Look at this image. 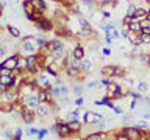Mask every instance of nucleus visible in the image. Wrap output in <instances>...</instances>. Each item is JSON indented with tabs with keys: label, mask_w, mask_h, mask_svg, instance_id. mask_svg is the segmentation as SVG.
<instances>
[{
	"label": "nucleus",
	"mask_w": 150,
	"mask_h": 140,
	"mask_svg": "<svg viewBox=\"0 0 150 140\" xmlns=\"http://www.w3.org/2000/svg\"><path fill=\"white\" fill-rule=\"evenodd\" d=\"M147 14H149L147 9L138 8V9H136V13H134V19H138V20H144V19L147 17Z\"/></svg>",
	"instance_id": "obj_18"
},
{
	"label": "nucleus",
	"mask_w": 150,
	"mask_h": 140,
	"mask_svg": "<svg viewBox=\"0 0 150 140\" xmlns=\"http://www.w3.org/2000/svg\"><path fill=\"white\" fill-rule=\"evenodd\" d=\"M110 53H111V50H110V48H103V55H105V56H108Z\"/></svg>",
	"instance_id": "obj_45"
},
{
	"label": "nucleus",
	"mask_w": 150,
	"mask_h": 140,
	"mask_svg": "<svg viewBox=\"0 0 150 140\" xmlns=\"http://www.w3.org/2000/svg\"><path fill=\"white\" fill-rule=\"evenodd\" d=\"M22 100H23V103H25V106L33 107V109H36V107L42 103V101H41L39 93H38V90H36V92H33V93H30V95H27V97H23Z\"/></svg>",
	"instance_id": "obj_3"
},
{
	"label": "nucleus",
	"mask_w": 150,
	"mask_h": 140,
	"mask_svg": "<svg viewBox=\"0 0 150 140\" xmlns=\"http://www.w3.org/2000/svg\"><path fill=\"white\" fill-rule=\"evenodd\" d=\"M72 92H74L75 97H81V93H83V86H81V84H75Z\"/></svg>",
	"instance_id": "obj_27"
},
{
	"label": "nucleus",
	"mask_w": 150,
	"mask_h": 140,
	"mask_svg": "<svg viewBox=\"0 0 150 140\" xmlns=\"http://www.w3.org/2000/svg\"><path fill=\"white\" fill-rule=\"evenodd\" d=\"M108 93L106 95L111 98V100H119V98L124 97V90H122V87L119 86V84H114L112 83L111 86H108Z\"/></svg>",
	"instance_id": "obj_5"
},
{
	"label": "nucleus",
	"mask_w": 150,
	"mask_h": 140,
	"mask_svg": "<svg viewBox=\"0 0 150 140\" xmlns=\"http://www.w3.org/2000/svg\"><path fill=\"white\" fill-rule=\"evenodd\" d=\"M147 90H149L147 83H145V81H139V83H138V92L144 93V92H147Z\"/></svg>",
	"instance_id": "obj_26"
},
{
	"label": "nucleus",
	"mask_w": 150,
	"mask_h": 140,
	"mask_svg": "<svg viewBox=\"0 0 150 140\" xmlns=\"http://www.w3.org/2000/svg\"><path fill=\"white\" fill-rule=\"evenodd\" d=\"M128 34H130V28H128V27H125L124 30L120 31V36L124 37V39H127V37H128Z\"/></svg>",
	"instance_id": "obj_34"
},
{
	"label": "nucleus",
	"mask_w": 150,
	"mask_h": 140,
	"mask_svg": "<svg viewBox=\"0 0 150 140\" xmlns=\"http://www.w3.org/2000/svg\"><path fill=\"white\" fill-rule=\"evenodd\" d=\"M22 6H23V14H25V16L36 13V6H35V3H33V0H23ZM35 17H36V16H35Z\"/></svg>",
	"instance_id": "obj_12"
},
{
	"label": "nucleus",
	"mask_w": 150,
	"mask_h": 140,
	"mask_svg": "<svg viewBox=\"0 0 150 140\" xmlns=\"http://www.w3.org/2000/svg\"><path fill=\"white\" fill-rule=\"evenodd\" d=\"M61 97H63V95H69V93H70V90H69V87L67 86H66V84H61Z\"/></svg>",
	"instance_id": "obj_31"
},
{
	"label": "nucleus",
	"mask_w": 150,
	"mask_h": 140,
	"mask_svg": "<svg viewBox=\"0 0 150 140\" xmlns=\"http://www.w3.org/2000/svg\"><path fill=\"white\" fill-rule=\"evenodd\" d=\"M36 25L41 28V30L44 31H50L53 30V20H50V19H45V17H41L36 20Z\"/></svg>",
	"instance_id": "obj_8"
},
{
	"label": "nucleus",
	"mask_w": 150,
	"mask_h": 140,
	"mask_svg": "<svg viewBox=\"0 0 150 140\" xmlns=\"http://www.w3.org/2000/svg\"><path fill=\"white\" fill-rule=\"evenodd\" d=\"M149 67H150V55H149Z\"/></svg>",
	"instance_id": "obj_48"
},
{
	"label": "nucleus",
	"mask_w": 150,
	"mask_h": 140,
	"mask_svg": "<svg viewBox=\"0 0 150 140\" xmlns=\"http://www.w3.org/2000/svg\"><path fill=\"white\" fill-rule=\"evenodd\" d=\"M100 73L103 76H108V78H114V65H105V67H102Z\"/></svg>",
	"instance_id": "obj_16"
},
{
	"label": "nucleus",
	"mask_w": 150,
	"mask_h": 140,
	"mask_svg": "<svg viewBox=\"0 0 150 140\" xmlns=\"http://www.w3.org/2000/svg\"><path fill=\"white\" fill-rule=\"evenodd\" d=\"M13 73H14V70H11V69L0 67V76H2V75H13Z\"/></svg>",
	"instance_id": "obj_30"
},
{
	"label": "nucleus",
	"mask_w": 150,
	"mask_h": 140,
	"mask_svg": "<svg viewBox=\"0 0 150 140\" xmlns=\"http://www.w3.org/2000/svg\"><path fill=\"white\" fill-rule=\"evenodd\" d=\"M142 44L150 45V34H142Z\"/></svg>",
	"instance_id": "obj_38"
},
{
	"label": "nucleus",
	"mask_w": 150,
	"mask_h": 140,
	"mask_svg": "<svg viewBox=\"0 0 150 140\" xmlns=\"http://www.w3.org/2000/svg\"><path fill=\"white\" fill-rule=\"evenodd\" d=\"M103 117L100 114H97V112H86V114L83 115V123L84 125H97L98 121H102Z\"/></svg>",
	"instance_id": "obj_6"
},
{
	"label": "nucleus",
	"mask_w": 150,
	"mask_h": 140,
	"mask_svg": "<svg viewBox=\"0 0 150 140\" xmlns=\"http://www.w3.org/2000/svg\"><path fill=\"white\" fill-rule=\"evenodd\" d=\"M6 30H8V33L14 37V39H19V37L22 36V34H21V31H19L16 27H13V25H6Z\"/></svg>",
	"instance_id": "obj_20"
},
{
	"label": "nucleus",
	"mask_w": 150,
	"mask_h": 140,
	"mask_svg": "<svg viewBox=\"0 0 150 140\" xmlns=\"http://www.w3.org/2000/svg\"><path fill=\"white\" fill-rule=\"evenodd\" d=\"M36 84L39 89H52V83L45 75H38L36 76Z\"/></svg>",
	"instance_id": "obj_10"
},
{
	"label": "nucleus",
	"mask_w": 150,
	"mask_h": 140,
	"mask_svg": "<svg viewBox=\"0 0 150 140\" xmlns=\"http://www.w3.org/2000/svg\"><path fill=\"white\" fill-rule=\"evenodd\" d=\"M108 132H103V131H97V132L88 134L86 139L88 140H103V139H110V135H106Z\"/></svg>",
	"instance_id": "obj_14"
},
{
	"label": "nucleus",
	"mask_w": 150,
	"mask_h": 140,
	"mask_svg": "<svg viewBox=\"0 0 150 140\" xmlns=\"http://www.w3.org/2000/svg\"><path fill=\"white\" fill-rule=\"evenodd\" d=\"M127 27L130 28V31H134V33H141V31H142V22L138 20V19H133V20H131Z\"/></svg>",
	"instance_id": "obj_15"
},
{
	"label": "nucleus",
	"mask_w": 150,
	"mask_h": 140,
	"mask_svg": "<svg viewBox=\"0 0 150 140\" xmlns=\"http://www.w3.org/2000/svg\"><path fill=\"white\" fill-rule=\"evenodd\" d=\"M47 132H49L47 129H39V132H38V139H44Z\"/></svg>",
	"instance_id": "obj_37"
},
{
	"label": "nucleus",
	"mask_w": 150,
	"mask_h": 140,
	"mask_svg": "<svg viewBox=\"0 0 150 140\" xmlns=\"http://www.w3.org/2000/svg\"><path fill=\"white\" fill-rule=\"evenodd\" d=\"M39 51V47L36 44V36H25L22 39L21 45V55L28 56V55H36Z\"/></svg>",
	"instance_id": "obj_1"
},
{
	"label": "nucleus",
	"mask_w": 150,
	"mask_h": 140,
	"mask_svg": "<svg viewBox=\"0 0 150 140\" xmlns=\"http://www.w3.org/2000/svg\"><path fill=\"white\" fill-rule=\"evenodd\" d=\"M98 84H100V83H97V81H92V83H89L86 87L89 89V90H91V89H97V87H98Z\"/></svg>",
	"instance_id": "obj_36"
},
{
	"label": "nucleus",
	"mask_w": 150,
	"mask_h": 140,
	"mask_svg": "<svg viewBox=\"0 0 150 140\" xmlns=\"http://www.w3.org/2000/svg\"><path fill=\"white\" fill-rule=\"evenodd\" d=\"M6 53V47H0V56H5Z\"/></svg>",
	"instance_id": "obj_43"
},
{
	"label": "nucleus",
	"mask_w": 150,
	"mask_h": 140,
	"mask_svg": "<svg viewBox=\"0 0 150 140\" xmlns=\"http://www.w3.org/2000/svg\"><path fill=\"white\" fill-rule=\"evenodd\" d=\"M36 44H38V47L41 48V47H44V45L47 44V41L44 39V37H38V36H36Z\"/></svg>",
	"instance_id": "obj_32"
},
{
	"label": "nucleus",
	"mask_w": 150,
	"mask_h": 140,
	"mask_svg": "<svg viewBox=\"0 0 150 140\" xmlns=\"http://www.w3.org/2000/svg\"><path fill=\"white\" fill-rule=\"evenodd\" d=\"M133 16H128V14H125V17H124V27H127V25H128V23L131 22V20H133Z\"/></svg>",
	"instance_id": "obj_35"
},
{
	"label": "nucleus",
	"mask_w": 150,
	"mask_h": 140,
	"mask_svg": "<svg viewBox=\"0 0 150 140\" xmlns=\"http://www.w3.org/2000/svg\"><path fill=\"white\" fill-rule=\"evenodd\" d=\"M50 109H52V106L49 103H41V104L36 107V114H38V117H45V115H49Z\"/></svg>",
	"instance_id": "obj_13"
},
{
	"label": "nucleus",
	"mask_w": 150,
	"mask_h": 140,
	"mask_svg": "<svg viewBox=\"0 0 150 140\" xmlns=\"http://www.w3.org/2000/svg\"><path fill=\"white\" fill-rule=\"evenodd\" d=\"M114 112H116V114H122L124 111H122V107H119V106H114Z\"/></svg>",
	"instance_id": "obj_42"
},
{
	"label": "nucleus",
	"mask_w": 150,
	"mask_h": 140,
	"mask_svg": "<svg viewBox=\"0 0 150 140\" xmlns=\"http://www.w3.org/2000/svg\"><path fill=\"white\" fill-rule=\"evenodd\" d=\"M130 120H131L130 115H124V118H122V121H124V123H130Z\"/></svg>",
	"instance_id": "obj_41"
},
{
	"label": "nucleus",
	"mask_w": 150,
	"mask_h": 140,
	"mask_svg": "<svg viewBox=\"0 0 150 140\" xmlns=\"http://www.w3.org/2000/svg\"><path fill=\"white\" fill-rule=\"evenodd\" d=\"M136 9H138V6H136V5H128V9H127L125 14H128V16H133V17H134Z\"/></svg>",
	"instance_id": "obj_29"
},
{
	"label": "nucleus",
	"mask_w": 150,
	"mask_h": 140,
	"mask_svg": "<svg viewBox=\"0 0 150 140\" xmlns=\"http://www.w3.org/2000/svg\"><path fill=\"white\" fill-rule=\"evenodd\" d=\"M145 19H147V20H149V22H150V13H149V14H147V17H145Z\"/></svg>",
	"instance_id": "obj_47"
},
{
	"label": "nucleus",
	"mask_w": 150,
	"mask_h": 140,
	"mask_svg": "<svg viewBox=\"0 0 150 140\" xmlns=\"http://www.w3.org/2000/svg\"><path fill=\"white\" fill-rule=\"evenodd\" d=\"M77 34H78V37H84V39H94L96 37V31L91 28V25H88V27H83Z\"/></svg>",
	"instance_id": "obj_9"
},
{
	"label": "nucleus",
	"mask_w": 150,
	"mask_h": 140,
	"mask_svg": "<svg viewBox=\"0 0 150 140\" xmlns=\"http://www.w3.org/2000/svg\"><path fill=\"white\" fill-rule=\"evenodd\" d=\"M124 76H125V69L114 65V78H124Z\"/></svg>",
	"instance_id": "obj_22"
},
{
	"label": "nucleus",
	"mask_w": 150,
	"mask_h": 140,
	"mask_svg": "<svg viewBox=\"0 0 150 140\" xmlns=\"http://www.w3.org/2000/svg\"><path fill=\"white\" fill-rule=\"evenodd\" d=\"M52 42H53L55 48H66V47H64V42L59 39V36H58V37H55V39H52Z\"/></svg>",
	"instance_id": "obj_28"
},
{
	"label": "nucleus",
	"mask_w": 150,
	"mask_h": 140,
	"mask_svg": "<svg viewBox=\"0 0 150 140\" xmlns=\"http://www.w3.org/2000/svg\"><path fill=\"white\" fill-rule=\"evenodd\" d=\"M33 3H35V6H36V9H39V11H47L49 9V5H47V2L45 0H33Z\"/></svg>",
	"instance_id": "obj_17"
},
{
	"label": "nucleus",
	"mask_w": 150,
	"mask_h": 140,
	"mask_svg": "<svg viewBox=\"0 0 150 140\" xmlns=\"http://www.w3.org/2000/svg\"><path fill=\"white\" fill-rule=\"evenodd\" d=\"M49 2H55V3H61V0H49Z\"/></svg>",
	"instance_id": "obj_46"
},
{
	"label": "nucleus",
	"mask_w": 150,
	"mask_h": 140,
	"mask_svg": "<svg viewBox=\"0 0 150 140\" xmlns=\"http://www.w3.org/2000/svg\"><path fill=\"white\" fill-rule=\"evenodd\" d=\"M136 59H138V62H139V64L149 65V55H147V53H139L138 56H136Z\"/></svg>",
	"instance_id": "obj_21"
},
{
	"label": "nucleus",
	"mask_w": 150,
	"mask_h": 140,
	"mask_svg": "<svg viewBox=\"0 0 150 140\" xmlns=\"http://www.w3.org/2000/svg\"><path fill=\"white\" fill-rule=\"evenodd\" d=\"M141 33H142V34H150V25L149 27H142V31Z\"/></svg>",
	"instance_id": "obj_40"
},
{
	"label": "nucleus",
	"mask_w": 150,
	"mask_h": 140,
	"mask_svg": "<svg viewBox=\"0 0 150 140\" xmlns=\"http://www.w3.org/2000/svg\"><path fill=\"white\" fill-rule=\"evenodd\" d=\"M50 92H52V97H53V98H58V100H59V97H61V87H59V86L52 87Z\"/></svg>",
	"instance_id": "obj_25"
},
{
	"label": "nucleus",
	"mask_w": 150,
	"mask_h": 140,
	"mask_svg": "<svg viewBox=\"0 0 150 140\" xmlns=\"http://www.w3.org/2000/svg\"><path fill=\"white\" fill-rule=\"evenodd\" d=\"M3 137L5 139H16V134H13L11 131L6 129V131H3Z\"/></svg>",
	"instance_id": "obj_33"
},
{
	"label": "nucleus",
	"mask_w": 150,
	"mask_h": 140,
	"mask_svg": "<svg viewBox=\"0 0 150 140\" xmlns=\"http://www.w3.org/2000/svg\"><path fill=\"white\" fill-rule=\"evenodd\" d=\"M131 45H142V33H134V31H130L128 37H127Z\"/></svg>",
	"instance_id": "obj_11"
},
{
	"label": "nucleus",
	"mask_w": 150,
	"mask_h": 140,
	"mask_svg": "<svg viewBox=\"0 0 150 140\" xmlns=\"http://www.w3.org/2000/svg\"><path fill=\"white\" fill-rule=\"evenodd\" d=\"M58 121H59V129H58L59 137H69L70 134H74V131L67 121H63V120H58Z\"/></svg>",
	"instance_id": "obj_7"
},
{
	"label": "nucleus",
	"mask_w": 150,
	"mask_h": 140,
	"mask_svg": "<svg viewBox=\"0 0 150 140\" xmlns=\"http://www.w3.org/2000/svg\"><path fill=\"white\" fill-rule=\"evenodd\" d=\"M92 69V62L91 61H86V59H81V70L83 72H86V73H89V70Z\"/></svg>",
	"instance_id": "obj_23"
},
{
	"label": "nucleus",
	"mask_w": 150,
	"mask_h": 140,
	"mask_svg": "<svg viewBox=\"0 0 150 140\" xmlns=\"http://www.w3.org/2000/svg\"><path fill=\"white\" fill-rule=\"evenodd\" d=\"M36 109H33V107H28V106H23L22 109H21V117H22V121L23 123H27V125H31L33 121H35L36 118Z\"/></svg>",
	"instance_id": "obj_2"
},
{
	"label": "nucleus",
	"mask_w": 150,
	"mask_h": 140,
	"mask_svg": "<svg viewBox=\"0 0 150 140\" xmlns=\"http://www.w3.org/2000/svg\"><path fill=\"white\" fill-rule=\"evenodd\" d=\"M75 103H77V104L80 106V104H81V103H83V98H81V97H78L77 100H75Z\"/></svg>",
	"instance_id": "obj_44"
},
{
	"label": "nucleus",
	"mask_w": 150,
	"mask_h": 140,
	"mask_svg": "<svg viewBox=\"0 0 150 140\" xmlns=\"http://www.w3.org/2000/svg\"><path fill=\"white\" fill-rule=\"evenodd\" d=\"M14 134H16V140H21L23 131H22V129H16V132H14Z\"/></svg>",
	"instance_id": "obj_39"
},
{
	"label": "nucleus",
	"mask_w": 150,
	"mask_h": 140,
	"mask_svg": "<svg viewBox=\"0 0 150 140\" xmlns=\"http://www.w3.org/2000/svg\"><path fill=\"white\" fill-rule=\"evenodd\" d=\"M81 5L84 8H88V11H94V9H96V3H94V0H83Z\"/></svg>",
	"instance_id": "obj_24"
},
{
	"label": "nucleus",
	"mask_w": 150,
	"mask_h": 140,
	"mask_svg": "<svg viewBox=\"0 0 150 140\" xmlns=\"http://www.w3.org/2000/svg\"><path fill=\"white\" fill-rule=\"evenodd\" d=\"M19 58H21V53H16V55H11L8 58H5L0 64V67H6V69H17V64H19Z\"/></svg>",
	"instance_id": "obj_4"
},
{
	"label": "nucleus",
	"mask_w": 150,
	"mask_h": 140,
	"mask_svg": "<svg viewBox=\"0 0 150 140\" xmlns=\"http://www.w3.org/2000/svg\"><path fill=\"white\" fill-rule=\"evenodd\" d=\"M67 123L70 125V128H72V131H75V132H80V131H81V123L83 121H80L78 118L77 120H70V121H67Z\"/></svg>",
	"instance_id": "obj_19"
}]
</instances>
